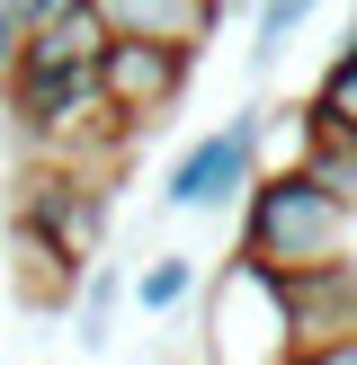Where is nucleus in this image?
<instances>
[{"mask_svg":"<svg viewBox=\"0 0 357 365\" xmlns=\"http://www.w3.org/2000/svg\"><path fill=\"white\" fill-rule=\"evenodd\" d=\"M286 365H357V330L348 339H313V348H295Z\"/></svg>","mask_w":357,"mask_h":365,"instance_id":"nucleus-11","label":"nucleus"},{"mask_svg":"<svg viewBox=\"0 0 357 365\" xmlns=\"http://www.w3.org/2000/svg\"><path fill=\"white\" fill-rule=\"evenodd\" d=\"M232 214H241V250L232 259L259 267V277H303V267H331L357 250V214L303 160H259Z\"/></svg>","mask_w":357,"mask_h":365,"instance_id":"nucleus-1","label":"nucleus"},{"mask_svg":"<svg viewBox=\"0 0 357 365\" xmlns=\"http://www.w3.org/2000/svg\"><path fill=\"white\" fill-rule=\"evenodd\" d=\"M89 9L107 18V36H170V45H196V53H206L232 0H89Z\"/></svg>","mask_w":357,"mask_h":365,"instance_id":"nucleus-4","label":"nucleus"},{"mask_svg":"<svg viewBox=\"0 0 357 365\" xmlns=\"http://www.w3.org/2000/svg\"><path fill=\"white\" fill-rule=\"evenodd\" d=\"M71 303H81V356H107V321H116V303H125V277H116L107 259H89Z\"/></svg>","mask_w":357,"mask_h":365,"instance_id":"nucleus-9","label":"nucleus"},{"mask_svg":"<svg viewBox=\"0 0 357 365\" xmlns=\"http://www.w3.org/2000/svg\"><path fill=\"white\" fill-rule=\"evenodd\" d=\"M99 89L134 134H161L178 116V98L196 89V45H170V36H107L99 45Z\"/></svg>","mask_w":357,"mask_h":365,"instance_id":"nucleus-3","label":"nucleus"},{"mask_svg":"<svg viewBox=\"0 0 357 365\" xmlns=\"http://www.w3.org/2000/svg\"><path fill=\"white\" fill-rule=\"evenodd\" d=\"M196 294H206V267H196L188 250H152V267H143V277H134V303H143V312H152V321L188 312Z\"/></svg>","mask_w":357,"mask_h":365,"instance_id":"nucleus-7","label":"nucleus"},{"mask_svg":"<svg viewBox=\"0 0 357 365\" xmlns=\"http://www.w3.org/2000/svg\"><path fill=\"white\" fill-rule=\"evenodd\" d=\"M313 9H321V0H259V9H250V81H268V71L286 63V45L303 36Z\"/></svg>","mask_w":357,"mask_h":365,"instance_id":"nucleus-8","label":"nucleus"},{"mask_svg":"<svg viewBox=\"0 0 357 365\" xmlns=\"http://www.w3.org/2000/svg\"><path fill=\"white\" fill-rule=\"evenodd\" d=\"M348 27H357V0H348Z\"/></svg>","mask_w":357,"mask_h":365,"instance_id":"nucleus-16","label":"nucleus"},{"mask_svg":"<svg viewBox=\"0 0 357 365\" xmlns=\"http://www.w3.org/2000/svg\"><path fill=\"white\" fill-rule=\"evenodd\" d=\"M18 18H27V27H45V18H63V9H89V0H9Z\"/></svg>","mask_w":357,"mask_h":365,"instance_id":"nucleus-13","label":"nucleus"},{"mask_svg":"<svg viewBox=\"0 0 357 365\" xmlns=\"http://www.w3.org/2000/svg\"><path fill=\"white\" fill-rule=\"evenodd\" d=\"M232 9H259V0H232Z\"/></svg>","mask_w":357,"mask_h":365,"instance_id":"nucleus-15","label":"nucleus"},{"mask_svg":"<svg viewBox=\"0 0 357 365\" xmlns=\"http://www.w3.org/2000/svg\"><path fill=\"white\" fill-rule=\"evenodd\" d=\"M18 152V134H9V107H0V160H9Z\"/></svg>","mask_w":357,"mask_h":365,"instance_id":"nucleus-14","label":"nucleus"},{"mask_svg":"<svg viewBox=\"0 0 357 365\" xmlns=\"http://www.w3.org/2000/svg\"><path fill=\"white\" fill-rule=\"evenodd\" d=\"M268 125H277V107H232L223 125L188 134V152H178L170 178H161V214H232L241 187H250V170H259Z\"/></svg>","mask_w":357,"mask_h":365,"instance_id":"nucleus-2","label":"nucleus"},{"mask_svg":"<svg viewBox=\"0 0 357 365\" xmlns=\"http://www.w3.org/2000/svg\"><path fill=\"white\" fill-rule=\"evenodd\" d=\"M303 107H321V116H339V125H357V27L339 36V53L321 63V81H313V98Z\"/></svg>","mask_w":357,"mask_h":365,"instance_id":"nucleus-10","label":"nucleus"},{"mask_svg":"<svg viewBox=\"0 0 357 365\" xmlns=\"http://www.w3.org/2000/svg\"><path fill=\"white\" fill-rule=\"evenodd\" d=\"M286 116H295V152H286V160H303V170L357 214V125L321 116V107H286Z\"/></svg>","mask_w":357,"mask_h":365,"instance_id":"nucleus-6","label":"nucleus"},{"mask_svg":"<svg viewBox=\"0 0 357 365\" xmlns=\"http://www.w3.org/2000/svg\"><path fill=\"white\" fill-rule=\"evenodd\" d=\"M18 53H27V18H18L9 0H0V81L18 71Z\"/></svg>","mask_w":357,"mask_h":365,"instance_id":"nucleus-12","label":"nucleus"},{"mask_svg":"<svg viewBox=\"0 0 357 365\" xmlns=\"http://www.w3.org/2000/svg\"><path fill=\"white\" fill-rule=\"evenodd\" d=\"M0 232H9V285H18V303H27V312H63V303L81 294L89 259H71V250H54L45 232H18V223H0Z\"/></svg>","mask_w":357,"mask_h":365,"instance_id":"nucleus-5","label":"nucleus"}]
</instances>
